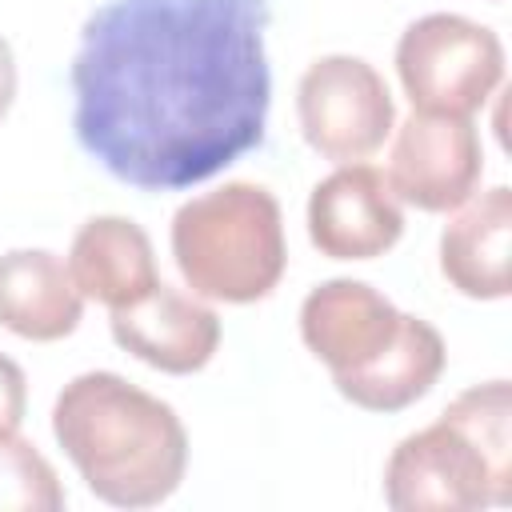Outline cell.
I'll use <instances>...</instances> for the list:
<instances>
[{
  "mask_svg": "<svg viewBox=\"0 0 512 512\" xmlns=\"http://www.w3.org/2000/svg\"><path fill=\"white\" fill-rule=\"evenodd\" d=\"M444 364H448L444 336L428 320L404 312L396 336L360 368L336 372L332 384L348 404L364 412H404L432 392Z\"/></svg>",
  "mask_w": 512,
  "mask_h": 512,
  "instance_id": "14",
  "label": "cell"
},
{
  "mask_svg": "<svg viewBox=\"0 0 512 512\" xmlns=\"http://www.w3.org/2000/svg\"><path fill=\"white\" fill-rule=\"evenodd\" d=\"M388 184L416 212H456L480 192L484 144L472 116L412 112L392 132Z\"/></svg>",
  "mask_w": 512,
  "mask_h": 512,
  "instance_id": "7",
  "label": "cell"
},
{
  "mask_svg": "<svg viewBox=\"0 0 512 512\" xmlns=\"http://www.w3.org/2000/svg\"><path fill=\"white\" fill-rule=\"evenodd\" d=\"M400 308L372 284L336 276L316 284L300 304V340L304 348L336 376L372 360L400 324Z\"/></svg>",
  "mask_w": 512,
  "mask_h": 512,
  "instance_id": "10",
  "label": "cell"
},
{
  "mask_svg": "<svg viewBox=\"0 0 512 512\" xmlns=\"http://www.w3.org/2000/svg\"><path fill=\"white\" fill-rule=\"evenodd\" d=\"M16 100V56H12V44L0 36V120L8 116Z\"/></svg>",
  "mask_w": 512,
  "mask_h": 512,
  "instance_id": "17",
  "label": "cell"
},
{
  "mask_svg": "<svg viewBox=\"0 0 512 512\" xmlns=\"http://www.w3.org/2000/svg\"><path fill=\"white\" fill-rule=\"evenodd\" d=\"M512 248V192L504 184L476 192L440 232V276L468 300H504Z\"/></svg>",
  "mask_w": 512,
  "mask_h": 512,
  "instance_id": "11",
  "label": "cell"
},
{
  "mask_svg": "<svg viewBox=\"0 0 512 512\" xmlns=\"http://www.w3.org/2000/svg\"><path fill=\"white\" fill-rule=\"evenodd\" d=\"M84 296L48 248H12L0 256V328L20 340L52 344L80 328Z\"/></svg>",
  "mask_w": 512,
  "mask_h": 512,
  "instance_id": "12",
  "label": "cell"
},
{
  "mask_svg": "<svg viewBox=\"0 0 512 512\" xmlns=\"http://www.w3.org/2000/svg\"><path fill=\"white\" fill-rule=\"evenodd\" d=\"M384 500L396 512H472L512 500V468H500L452 416L408 432L384 464Z\"/></svg>",
  "mask_w": 512,
  "mask_h": 512,
  "instance_id": "5",
  "label": "cell"
},
{
  "mask_svg": "<svg viewBox=\"0 0 512 512\" xmlns=\"http://www.w3.org/2000/svg\"><path fill=\"white\" fill-rule=\"evenodd\" d=\"M52 436L84 488L112 508L164 504L188 472L176 408L120 372H80L52 404Z\"/></svg>",
  "mask_w": 512,
  "mask_h": 512,
  "instance_id": "2",
  "label": "cell"
},
{
  "mask_svg": "<svg viewBox=\"0 0 512 512\" xmlns=\"http://www.w3.org/2000/svg\"><path fill=\"white\" fill-rule=\"evenodd\" d=\"M108 328L124 352L168 376H192L208 368L220 348V316L200 296L168 288L164 280L136 304L116 308Z\"/></svg>",
  "mask_w": 512,
  "mask_h": 512,
  "instance_id": "9",
  "label": "cell"
},
{
  "mask_svg": "<svg viewBox=\"0 0 512 512\" xmlns=\"http://www.w3.org/2000/svg\"><path fill=\"white\" fill-rule=\"evenodd\" d=\"M68 272L80 296L108 312L136 304L160 284L152 240L128 216H88L72 236Z\"/></svg>",
  "mask_w": 512,
  "mask_h": 512,
  "instance_id": "13",
  "label": "cell"
},
{
  "mask_svg": "<svg viewBox=\"0 0 512 512\" xmlns=\"http://www.w3.org/2000/svg\"><path fill=\"white\" fill-rule=\"evenodd\" d=\"M28 412V380L24 368L0 352V440L20 432V420Z\"/></svg>",
  "mask_w": 512,
  "mask_h": 512,
  "instance_id": "16",
  "label": "cell"
},
{
  "mask_svg": "<svg viewBox=\"0 0 512 512\" xmlns=\"http://www.w3.org/2000/svg\"><path fill=\"white\" fill-rule=\"evenodd\" d=\"M296 120L312 152L332 164H356L392 136L396 104L364 56L328 52L312 60L296 84Z\"/></svg>",
  "mask_w": 512,
  "mask_h": 512,
  "instance_id": "6",
  "label": "cell"
},
{
  "mask_svg": "<svg viewBox=\"0 0 512 512\" xmlns=\"http://www.w3.org/2000/svg\"><path fill=\"white\" fill-rule=\"evenodd\" d=\"M272 0H104L72 56L76 144L120 184L180 192L264 144Z\"/></svg>",
  "mask_w": 512,
  "mask_h": 512,
  "instance_id": "1",
  "label": "cell"
},
{
  "mask_svg": "<svg viewBox=\"0 0 512 512\" xmlns=\"http://www.w3.org/2000/svg\"><path fill=\"white\" fill-rule=\"evenodd\" d=\"M404 236V204L364 160L336 164L308 196V240L328 260H376Z\"/></svg>",
  "mask_w": 512,
  "mask_h": 512,
  "instance_id": "8",
  "label": "cell"
},
{
  "mask_svg": "<svg viewBox=\"0 0 512 512\" xmlns=\"http://www.w3.org/2000/svg\"><path fill=\"white\" fill-rule=\"evenodd\" d=\"M396 76L412 112L476 116L504 84V44L480 20L428 12L400 32Z\"/></svg>",
  "mask_w": 512,
  "mask_h": 512,
  "instance_id": "4",
  "label": "cell"
},
{
  "mask_svg": "<svg viewBox=\"0 0 512 512\" xmlns=\"http://www.w3.org/2000/svg\"><path fill=\"white\" fill-rule=\"evenodd\" d=\"M172 260L200 300L256 304L288 268L280 200L252 180H228L184 200L172 216Z\"/></svg>",
  "mask_w": 512,
  "mask_h": 512,
  "instance_id": "3",
  "label": "cell"
},
{
  "mask_svg": "<svg viewBox=\"0 0 512 512\" xmlns=\"http://www.w3.org/2000/svg\"><path fill=\"white\" fill-rule=\"evenodd\" d=\"M64 484L48 456L24 440L4 436L0 440V512H60L64 508Z\"/></svg>",
  "mask_w": 512,
  "mask_h": 512,
  "instance_id": "15",
  "label": "cell"
}]
</instances>
